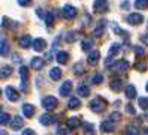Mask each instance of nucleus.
<instances>
[{
	"label": "nucleus",
	"instance_id": "nucleus-29",
	"mask_svg": "<svg viewBox=\"0 0 148 135\" xmlns=\"http://www.w3.org/2000/svg\"><path fill=\"white\" fill-rule=\"evenodd\" d=\"M11 74H12V68L8 65H3L2 66V78H8Z\"/></svg>",
	"mask_w": 148,
	"mask_h": 135
},
{
	"label": "nucleus",
	"instance_id": "nucleus-50",
	"mask_svg": "<svg viewBox=\"0 0 148 135\" xmlns=\"http://www.w3.org/2000/svg\"><path fill=\"white\" fill-rule=\"evenodd\" d=\"M147 92H148V83H147Z\"/></svg>",
	"mask_w": 148,
	"mask_h": 135
},
{
	"label": "nucleus",
	"instance_id": "nucleus-40",
	"mask_svg": "<svg viewBox=\"0 0 148 135\" xmlns=\"http://www.w3.org/2000/svg\"><path fill=\"white\" fill-rule=\"evenodd\" d=\"M109 119H111V120H114V122H117V120H120V119H121V114H120L118 111H114V113H112V114L109 116Z\"/></svg>",
	"mask_w": 148,
	"mask_h": 135
},
{
	"label": "nucleus",
	"instance_id": "nucleus-12",
	"mask_svg": "<svg viewBox=\"0 0 148 135\" xmlns=\"http://www.w3.org/2000/svg\"><path fill=\"white\" fill-rule=\"evenodd\" d=\"M43 65H45V60H43L42 57H33L32 59V68L34 71H40L43 68Z\"/></svg>",
	"mask_w": 148,
	"mask_h": 135
},
{
	"label": "nucleus",
	"instance_id": "nucleus-47",
	"mask_svg": "<svg viewBox=\"0 0 148 135\" xmlns=\"http://www.w3.org/2000/svg\"><path fill=\"white\" fill-rule=\"evenodd\" d=\"M121 8H123V9H129L130 8V2H123V3H121Z\"/></svg>",
	"mask_w": 148,
	"mask_h": 135
},
{
	"label": "nucleus",
	"instance_id": "nucleus-35",
	"mask_svg": "<svg viewBox=\"0 0 148 135\" xmlns=\"http://www.w3.org/2000/svg\"><path fill=\"white\" fill-rule=\"evenodd\" d=\"M124 135H139V131L135 128V126H129L126 129V134Z\"/></svg>",
	"mask_w": 148,
	"mask_h": 135
},
{
	"label": "nucleus",
	"instance_id": "nucleus-23",
	"mask_svg": "<svg viewBox=\"0 0 148 135\" xmlns=\"http://www.w3.org/2000/svg\"><path fill=\"white\" fill-rule=\"evenodd\" d=\"M78 95L82 96V98H87L90 95V87L85 86V84H81L79 87H78Z\"/></svg>",
	"mask_w": 148,
	"mask_h": 135
},
{
	"label": "nucleus",
	"instance_id": "nucleus-16",
	"mask_svg": "<svg viewBox=\"0 0 148 135\" xmlns=\"http://www.w3.org/2000/svg\"><path fill=\"white\" fill-rule=\"evenodd\" d=\"M39 122H40V125H43V126H48V125H51L53 122H56V119H54L53 116H49V114H42L40 119H39Z\"/></svg>",
	"mask_w": 148,
	"mask_h": 135
},
{
	"label": "nucleus",
	"instance_id": "nucleus-25",
	"mask_svg": "<svg viewBox=\"0 0 148 135\" xmlns=\"http://www.w3.org/2000/svg\"><path fill=\"white\" fill-rule=\"evenodd\" d=\"M78 39V32H69L66 36H64V41L67 42V44H72V42H75Z\"/></svg>",
	"mask_w": 148,
	"mask_h": 135
},
{
	"label": "nucleus",
	"instance_id": "nucleus-32",
	"mask_svg": "<svg viewBox=\"0 0 148 135\" xmlns=\"http://www.w3.org/2000/svg\"><path fill=\"white\" fill-rule=\"evenodd\" d=\"M138 102H139V107H141L144 111L148 110V99H147V98H139Z\"/></svg>",
	"mask_w": 148,
	"mask_h": 135
},
{
	"label": "nucleus",
	"instance_id": "nucleus-36",
	"mask_svg": "<svg viewBox=\"0 0 148 135\" xmlns=\"http://www.w3.org/2000/svg\"><path fill=\"white\" fill-rule=\"evenodd\" d=\"M8 122H9V114L3 111L2 116H0V123H2V125H6Z\"/></svg>",
	"mask_w": 148,
	"mask_h": 135
},
{
	"label": "nucleus",
	"instance_id": "nucleus-19",
	"mask_svg": "<svg viewBox=\"0 0 148 135\" xmlns=\"http://www.w3.org/2000/svg\"><path fill=\"white\" fill-rule=\"evenodd\" d=\"M109 86H111V89L114 90V92H120L121 87H123V84H121V80H120V78H112Z\"/></svg>",
	"mask_w": 148,
	"mask_h": 135
},
{
	"label": "nucleus",
	"instance_id": "nucleus-21",
	"mask_svg": "<svg viewBox=\"0 0 148 135\" xmlns=\"http://www.w3.org/2000/svg\"><path fill=\"white\" fill-rule=\"evenodd\" d=\"M49 77L53 78L54 81H58L60 78H62V69L60 68H53L49 71Z\"/></svg>",
	"mask_w": 148,
	"mask_h": 135
},
{
	"label": "nucleus",
	"instance_id": "nucleus-41",
	"mask_svg": "<svg viewBox=\"0 0 148 135\" xmlns=\"http://www.w3.org/2000/svg\"><path fill=\"white\" fill-rule=\"evenodd\" d=\"M135 51H136V56H138V57H142L144 54H145V50H144L142 47H136Z\"/></svg>",
	"mask_w": 148,
	"mask_h": 135
},
{
	"label": "nucleus",
	"instance_id": "nucleus-38",
	"mask_svg": "<svg viewBox=\"0 0 148 135\" xmlns=\"http://www.w3.org/2000/svg\"><path fill=\"white\" fill-rule=\"evenodd\" d=\"M103 81V75H100V74H96L94 77H93V83L94 84H100Z\"/></svg>",
	"mask_w": 148,
	"mask_h": 135
},
{
	"label": "nucleus",
	"instance_id": "nucleus-43",
	"mask_svg": "<svg viewBox=\"0 0 148 135\" xmlns=\"http://www.w3.org/2000/svg\"><path fill=\"white\" fill-rule=\"evenodd\" d=\"M126 110H127V113L129 114H136V110H135V108H133V105H127V108H126Z\"/></svg>",
	"mask_w": 148,
	"mask_h": 135
},
{
	"label": "nucleus",
	"instance_id": "nucleus-42",
	"mask_svg": "<svg viewBox=\"0 0 148 135\" xmlns=\"http://www.w3.org/2000/svg\"><path fill=\"white\" fill-rule=\"evenodd\" d=\"M18 5L20 6H30L32 5V0H18Z\"/></svg>",
	"mask_w": 148,
	"mask_h": 135
},
{
	"label": "nucleus",
	"instance_id": "nucleus-37",
	"mask_svg": "<svg viewBox=\"0 0 148 135\" xmlns=\"http://www.w3.org/2000/svg\"><path fill=\"white\" fill-rule=\"evenodd\" d=\"M114 32L117 33V35H120V36H123V38H126L127 36V32H124V30H121L118 26H114Z\"/></svg>",
	"mask_w": 148,
	"mask_h": 135
},
{
	"label": "nucleus",
	"instance_id": "nucleus-18",
	"mask_svg": "<svg viewBox=\"0 0 148 135\" xmlns=\"http://www.w3.org/2000/svg\"><path fill=\"white\" fill-rule=\"evenodd\" d=\"M67 59H69V54L66 51H58L57 56H56V60L60 63V65H64V63L67 62Z\"/></svg>",
	"mask_w": 148,
	"mask_h": 135
},
{
	"label": "nucleus",
	"instance_id": "nucleus-28",
	"mask_svg": "<svg viewBox=\"0 0 148 135\" xmlns=\"http://www.w3.org/2000/svg\"><path fill=\"white\" fill-rule=\"evenodd\" d=\"M121 50V45L120 44H112L111 48H109V56H115V54H118Z\"/></svg>",
	"mask_w": 148,
	"mask_h": 135
},
{
	"label": "nucleus",
	"instance_id": "nucleus-22",
	"mask_svg": "<svg viewBox=\"0 0 148 135\" xmlns=\"http://www.w3.org/2000/svg\"><path fill=\"white\" fill-rule=\"evenodd\" d=\"M69 108H71V110H78V108H79L81 107V101H79V99H78V98H71V99H69Z\"/></svg>",
	"mask_w": 148,
	"mask_h": 135
},
{
	"label": "nucleus",
	"instance_id": "nucleus-27",
	"mask_svg": "<svg viewBox=\"0 0 148 135\" xmlns=\"http://www.w3.org/2000/svg\"><path fill=\"white\" fill-rule=\"evenodd\" d=\"M91 47H93V41H91V39H84V41L81 42V48H82V51H88Z\"/></svg>",
	"mask_w": 148,
	"mask_h": 135
},
{
	"label": "nucleus",
	"instance_id": "nucleus-31",
	"mask_svg": "<svg viewBox=\"0 0 148 135\" xmlns=\"http://www.w3.org/2000/svg\"><path fill=\"white\" fill-rule=\"evenodd\" d=\"M45 23H47L48 27H51V26L54 24V15L51 14V12H47V15H45Z\"/></svg>",
	"mask_w": 148,
	"mask_h": 135
},
{
	"label": "nucleus",
	"instance_id": "nucleus-14",
	"mask_svg": "<svg viewBox=\"0 0 148 135\" xmlns=\"http://www.w3.org/2000/svg\"><path fill=\"white\" fill-rule=\"evenodd\" d=\"M79 126H81L79 117H69L67 119V128L69 129H75V128H79Z\"/></svg>",
	"mask_w": 148,
	"mask_h": 135
},
{
	"label": "nucleus",
	"instance_id": "nucleus-5",
	"mask_svg": "<svg viewBox=\"0 0 148 135\" xmlns=\"http://www.w3.org/2000/svg\"><path fill=\"white\" fill-rule=\"evenodd\" d=\"M62 14H63V17L66 18V20H73V18L76 17V9L73 8V6H71V5H66L64 8H63V11H62Z\"/></svg>",
	"mask_w": 148,
	"mask_h": 135
},
{
	"label": "nucleus",
	"instance_id": "nucleus-45",
	"mask_svg": "<svg viewBox=\"0 0 148 135\" xmlns=\"http://www.w3.org/2000/svg\"><path fill=\"white\" fill-rule=\"evenodd\" d=\"M136 68H138L139 71H144V69L147 68V65H145V63H144V62H142V63H141V62H139V63H138V65H136Z\"/></svg>",
	"mask_w": 148,
	"mask_h": 135
},
{
	"label": "nucleus",
	"instance_id": "nucleus-11",
	"mask_svg": "<svg viewBox=\"0 0 148 135\" xmlns=\"http://www.w3.org/2000/svg\"><path fill=\"white\" fill-rule=\"evenodd\" d=\"M18 42H20V45H21L23 48H30L32 45H33V39L30 38L29 35H23Z\"/></svg>",
	"mask_w": 148,
	"mask_h": 135
},
{
	"label": "nucleus",
	"instance_id": "nucleus-1",
	"mask_svg": "<svg viewBox=\"0 0 148 135\" xmlns=\"http://www.w3.org/2000/svg\"><path fill=\"white\" fill-rule=\"evenodd\" d=\"M42 105H43V108H45L47 111H53L58 105V101H57L56 96H47V98L42 99Z\"/></svg>",
	"mask_w": 148,
	"mask_h": 135
},
{
	"label": "nucleus",
	"instance_id": "nucleus-49",
	"mask_svg": "<svg viewBox=\"0 0 148 135\" xmlns=\"http://www.w3.org/2000/svg\"><path fill=\"white\" fill-rule=\"evenodd\" d=\"M2 135H6V131H2Z\"/></svg>",
	"mask_w": 148,
	"mask_h": 135
},
{
	"label": "nucleus",
	"instance_id": "nucleus-17",
	"mask_svg": "<svg viewBox=\"0 0 148 135\" xmlns=\"http://www.w3.org/2000/svg\"><path fill=\"white\" fill-rule=\"evenodd\" d=\"M99 59H100V53H99V50L91 51V53H90V56H88V65H96V63L99 62Z\"/></svg>",
	"mask_w": 148,
	"mask_h": 135
},
{
	"label": "nucleus",
	"instance_id": "nucleus-46",
	"mask_svg": "<svg viewBox=\"0 0 148 135\" xmlns=\"http://www.w3.org/2000/svg\"><path fill=\"white\" fill-rule=\"evenodd\" d=\"M36 14H38L39 17H42V18H45V15H47V14H43V9H40V8L36 9Z\"/></svg>",
	"mask_w": 148,
	"mask_h": 135
},
{
	"label": "nucleus",
	"instance_id": "nucleus-26",
	"mask_svg": "<svg viewBox=\"0 0 148 135\" xmlns=\"http://www.w3.org/2000/svg\"><path fill=\"white\" fill-rule=\"evenodd\" d=\"M73 72H75L76 75H81L82 72H84V63H82V62L75 63V65H73Z\"/></svg>",
	"mask_w": 148,
	"mask_h": 135
},
{
	"label": "nucleus",
	"instance_id": "nucleus-2",
	"mask_svg": "<svg viewBox=\"0 0 148 135\" xmlns=\"http://www.w3.org/2000/svg\"><path fill=\"white\" fill-rule=\"evenodd\" d=\"M129 62L127 60H124V59H120L118 62H115L114 65H111L109 68L112 69V71H115V72H121V74H124V72H127V69H129Z\"/></svg>",
	"mask_w": 148,
	"mask_h": 135
},
{
	"label": "nucleus",
	"instance_id": "nucleus-20",
	"mask_svg": "<svg viewBox=\"0 0 148 135\" xmlns=\"http://www.w3.org/2000/svg\"><path fill=\"white\" fill-rule=\"evenodd\" d=\"M105 27H106V21H99V26L97 29L94 30V36H97V38H100V36H103V32H105Z\"/></svg>",
	"mask_w": 148,
	"mask_h": 135
},
{
	"label": "nucleus",
	"instance_id": "nucleus-30",
	"mask_svg": "<svg viewBox=\"0 0 148 135\" xmlns=\"http://www.w3.org/2000/svg\"><path fill=\"white\" fill-rule=\"evenodd\" d=\"M135 6H136V9H147L148 8V0H136Z\"/></svg>",
	"mask_w": 148,
	"mask_h": 135
},
{
	"label": "nucleus",
	"instance_id": "nucleus-9",
	"mask_svg": "<svg viewBox=\"0 0 148 135\" xmlns=\"http://www.w3.org/2000/svg\"><path fill=\"white\" fill-rule=\"evenodd\" d=\"M60 95L62 96H69L71 95V92H72V81H64V83L60 86Z\"/></svg>",
	"mask_w": 148,
	"mask_h": 135
},
{
	"label": "nucleus",
	"instance_id": "nucleus-24",
	"mask_svg": "<svg viewBox=\"0 0 148 135\" xmlns=\"http://www.w3.org/2000/svg\"><path fill=\"white\" fill-rule=\"evenodd\" d=\"M126 96H127L129 99L136 98V89H135V86H132V84L126 86Z\"/></svg>",
	"mask_w": 148,
	"mask_h": 135
},
{
	"label": "nucleus",
	"instance_id": "nucleus-3",
	"mask_svg": "<svg viewBox=\"0 0 148 135\" xmlns=\"http://www.w3.org/2000/svg\"><path fill=\"white\" fill-rule=\"evenodd\" d=\"M90 107H91V110L94 113H102L103 110H105V107H106V102L103 101L102 98H94L93 101L90 102Z\"/></svg>",
	"mask_w": 148,
	"mask_h": 135
},
{
	"label": "nucleus",
	"instance_id": "nucleus-6",
	"mask_svg": "<svg viewBox=\"0 0 148 135\" xmlns=\"http://www.w3.org/2000/svg\"><path fill=\"white\" fill-rule=\"evenodd\" d=\"M5 93H6V98L9 99L11 102H16L20 99V95H18V92L14 89V87H11V86H8L6 89H5Z\"/></svg>",
	"mask_w": 148,
	"mask_h": 135
},
{
	"label": "nucleus",
	"instance_id": "nucleus-13",
	"mask_svg": "<svg viewBox=\"0 0 148 135\" xmlns=\"http://www.w3.org/2000/svg\"><path fill=\"white\" fill-rule=\"evenodd\" d=\"M45 47H47L45 39H42V38H36V39L33 41V48L36 50V51H43V50H45Z\"/></svg>",
	"mask_w": 148,
	"mask_h": 135
},
{
	"label": "nucleus",
	"instance_id": "nucleus-4",
	"mask_svg": "<svg viewBox=\"0 0 148 135\" xmlns=\"http://www.w3.org/2000/svg\"><path fill=\"white\" fill-rule=\"evenodd\" d=\"M108 8H109L108 0H94V3H93L94 12H99V14L106 12V11H108Z\"/></svg>",
	"mask_w": 148,
	"mask_h": 135
},
{
	"label": "nucleus",
	"instance_id": "nucleus-8",
	"mask_svg": "<svg viewBox=\"0 0 148 135\" xmlns=\"http://www.w3.org/2000/svg\"><path fill=\"white\" fill-rule=\"evenodd\" d=\"M127 21H129V24H132V26H138V24H141V23H144V17L141 15V14H130L129 17H127Z\"/></svg>",
	"mask_w": 148,
	"mask_h": 135
},
{
	"label": "nucleus",
	"instance_id": "nucleus-34",
	"mask_svg": "<svg viewBox=\"0 0 148 135\" xmlns=\"http://www.w3.org/2000/svg\"><path fill=\"white\" fill-rule=\"evenodd\" d=\"M8 50H9V44H8L6 39H2V56H6Z\"/></svg>",
	"mask_w": 148,
	"mask_h": 135
},
{
	"label": "nucleus",
	"instance_id": "nucleus-7",
	"mask_svg": "<svg viewBox=\"0 0 148 135\" xmlns=\"http://www.w3.org/2000/svg\"><path fill=\"white\" fill-rule=\"evenodd\" d=\"M100 131L105 132V134H106V132H108V134H109V132H114V131H115V122L111 120V119L106 120V122H103V123L100 125Z\"/></svg>",
	"mask_w": 148,
	"mask_h": 135
},
{
	"label": "nucleus",
	"instance_id": "nucleus-39",
	"mask_svg": "<svg viewBox=\"0 0 148 135\" xmlns=\"http://www.w3.org/2000/svg\"><path fill=\"white\" fill-rule=\"evenodd\" d=\"M57 135H69L67 129L64 128V126H58L57 128Z\"/></svg>",
	"mask_w": 148,
	"mask_h": 135
},
{
	"label": "nucleus",
	"instance_id": "nucleus-51",
	"mask_svg": "<svg viewBox=\"0 0 148 135\" xmlns=\"http://www.w3.org/2000/svg\"><path fill=\"white\" fill-rule=\"evenodd\" d=\"M147 120H148V114H147Z\"/></svg>",
	"mask_w": 148,
	"mask_h": 135
},
{
	"label": "nucleus",
	"instance_id": "nucleus-33",
	"mask_svg": "<svg viewBox=\"0 0 148 135\" xmlns=\"http://www.w3.org/2000/svg\"><path fill=\"white\" fill-rule=\"evenodd\" d=\"M20 75H21V80H27L29 78V69H27V66H21L20 68Z\"/></svg>",
	"mask_w": 148,
	"mask_h": 135
},
{
	"label": "nucleus",
	"instance_id": "nucleus-10",
	"mask_svg": "<svg viewBox=\"0 0 148 135\" xmlns=\"http://www.w3.org/2000/svg\"><path fill=\"white\" fill-rule=\"evenodd\" d=\"M23 125H24V119H23V117H20V116H16V117H14V119H11V129H14V131L21 129Z\"/></svg>",
	"mask_w": 148,
	"mask_h": 135
},
{
	"label": "nucleus",
	"instance_id": "nucleus-48",
	"mask_svg": "<svg viewBox=\"0 0 148 135\" xmlns=\"http://www.w3.org/2000/svg\"><path fill=\"white\" fill-rule=\"evenodd\" d=\"M12 57H14L15 62H20V56H18V54H15V53H14V54H12Z\"/></svg>",
	"mask_w": 148,
	"mask_h": 135
},
{
	"label": "nucleus",
	"instance_id": "nucleus-15",
	"mask_svg": "<svg viewBox=\"0 0 148 135\" xmlns=\"http://www.w3.org/2000/svg\"><path fill=\"white\" fill-rule=\"evenodd\" d=\"M21 108H23V114L27 117V119L33 117V114H34V107H33V105H30V104H24Z\"/></svg>",
	"mask_w": 148,
	"mask_h": 135
},
{
	"label": "nucleus",
	"instance_id": "nucleus-44",
	"mask_svg": "<svg viewBox=\"0 0 148 135\" xmlns=\"http://www.w3.org/2000/svg\"><path fill=\"white\" fill-rule=\"evenodd\" d=\"M23 135H36V132H34L33 129H24L23 131Z\"/></svg>",
	"mask_w": 148,
	"mask_h": 135
}]
</instances>
